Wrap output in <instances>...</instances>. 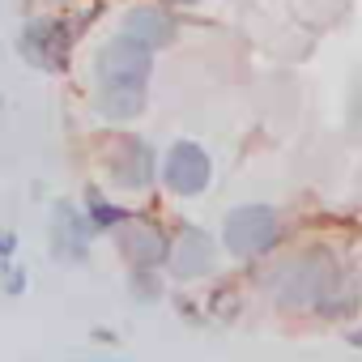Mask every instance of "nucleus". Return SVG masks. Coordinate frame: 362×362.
I'll return each instance as SVG.
<instances>
[{"mask_svg": "<svg viewBox=\"0 0 362 362\" xmlns=\"http://www.w3.org/2000/svg\"><path fill=\"white\" fill-rule=\"evenodd\" d=\"M94 73H98V111L107 119L141 115L145 86H149V73H153V52L149 47H141L128 35H115L111 43H103V52L94 60Z\"/></svg>", "mask_w": 362, "mask_h": 362, "instance_id": "f257e3e1", "label": "nucleus"}, {"mask_svg": "<svg viewBox=\"0 0 362 362\" xmlns=\"http://www.w3.org/2000/svg\"><path fill=\"white\" fill-rule=\"evenodd\" d=\"M273 294L281 307H294V311H337L332 298L341 294V269L332 256L311 252V256L281 269Z\"/></svg>", "mask_w": 362, "mask_h": 362, "instance_id": "f03ea898", "label": "nucleus"}, {"mask_svg": "<svg viewBox=\"0 0 362 362\" xmlns=\"http://www.w3.org/2000/svg\"><path fill=\"white\" fill-rule=\"evenodd\" d=\"M222 243L239 260L269 252L277 243V214L269 205H239V209H230L226 222H222Z\"/></svg>", "mask_w": 362, "mask_h": 362, "instance_id": "7ed1b4c3", "label": "nucleus"}, {"mask_svg": "<svg viewBox=\"0 0 362 362\" xmlns=\"http://www.w3.org/2000/svg\"><path fill=\"white\" fill-rule=\"evenodd\" d=\"M18 47H22V56H26L35 69L56 73V69H64V60H69L73 30H69L64 18H35V22H26Z\"/></svg>", "mask_w": 362, "mask_h": 362, "instance_id": "20e7f679", "label": "nucleus"}, {"mask_svg": "<svg viewBox=\"0 0 362 362\" xmlns=\"http://www.w3.org/2000/svg\"><path fill=\"white\" fill-rule=\"evenodd\" d=\"M209 175H214L209 153L197 141H175L166 162H162V179L175 197H201L209 188Z\"/></svg>", "mask_w": 362, "mask_h": 362, "instance_id": "39448f33", "label": "nucleus"}, {"mask_svg": "<svg viewBox=\"0 0 362 362\" xmlns=\"http://www.w3.org/2000/svg\"><path fill=\"white\" fill-rule=\"evenodd\" d=\"M115 243H119L124 260L132 264V273H153L158 264L170 260V239L162 235V226L141 222V218H128V222L115 230Z\"/></svg>", "mask_w": 362, "mask_h": 362, "instance_id": "423d86ee", "label": "nucleus"}, {"mask_svg": "<svg viewBox=\"0 0 362 362\" xmlns=\"http://www.w3.org/2000/svg\"><path fill=\"white\" fill-rule=\"evenodd\" d=\"M170 273L179 281H192V277H205L214 269V239L205 230H184L179 235V243L170 247Z\"/></svg>", "mask_w": 362, "mask_h": 362, "instance_id": "0eeeda50", "label": "nucleus"}, {"mask_svg": "<svg viewBox=\"0 0 362 362\" xmlns=\"http://www.w3.org/2000/svg\"><path fill=\"white\" fill-rule=\"evenodd\" d=\"M90 235H94L90 218H81L69 201H60V205H56V226H52V252H56L60 260L77 264V260L86 256V239H90Z\"/></svg>", "mask_w": 362, "mask_h": 362, "instance_id": "6e6552de", "label": "nucleus"}, {"mask_svg": "<svg viewBox=\"0 0 362 362\" xmlns=\"http://www.w3.org/2000/svg\"><path fill=\"white\" fill-rule=\"evenodd\" d=\"M111 175H115V184H124V188H145L153 179V149L141 136H124L115 145Z\"/></svg>", "mask_w": 362, "mask_h": 362, "instance_id": "1a4fd4ad", "label": "nucleus"}, {"mask_svg": "<svg viewBox=\"0 0 362 362\" xmlns=\"http://www.w3.org/2000/svg\"><path fill=\"white\" fill-rule=\"evenodd\" d=\"M124 35L153 52V47H166L175 39V18L158 5H136V9L124 13Z\"/></svg>", "mask_w": 362, "mask_h": 362, "instance_id": "9d476101", "label": "nucleus"}, {"mask_svg": "<svg viewBox=\"0 0 362 362\" xmlns=\"http://www.w3.org/2000/svg\"><path fill=\"white\" fill-rule=\"evenodd\" d=\"M86 218H90V226H94V230H119V226L128 222V214H124L119 205H107L98 192H90V197H86Z\"/></svg>", "mask_w": 362, "mask_h": 362, "instance_id": "9b49d317", "label": "nucleus"}, {"mask_svg": "<svg viewBox=\"0 0 362 362\" xmlns=\"http://www.w3.org/2000/svg\"><path fill=\"white\" fill-rule=\"evenodd\" d=\"M5 290H9V294H22V290H26V273H9V277H5Z\"/></svg>", "mask_w": 362, "mask_h": 362, "instance_id": "f8f14e48", "label": "nucleus"}, {"mask_svg": "<svg viewBox=\"0 0 362 362\" xmlns=\"http://www.w3.org/2000/svg\"><path fill=\"white\" fill-rule=\"evenodd\" d=\"M13 235H5V239H0V264H9V256H13Z\"/></svg>", "mask_w": 362, "mask_h": 362, "instance_id": "ddd939ff", "label": "nucleus"}, {"mask_svg": "<svg viewBox=\"0 0 362 362\" xmlns=\"http://www.w3.org/2000/svg\"><path fill=\"white\" fill-rule=\"evenodd\" d=\"M345 341H349V345H358V349H362V328H354V332H349V337H345Z\"/></svg>", "mask_w": 362, "mask_h": 362, "instance_id": "4468645a", "label": "nucleus"}, {"mask_svg": "<svg viewBox=\"0 0 362 362\" xmlns=\"http://www.w3.org/2000/svg\"><path fill=\"white\" fill-rule=\"evenodd\" d=\"M179 5H197V0H179Z\"/></svg>", "mask_w": 362, "mask_h": 362, "instance_id": "2eb2a0df", "label": "nucleus"}]
</instances>
